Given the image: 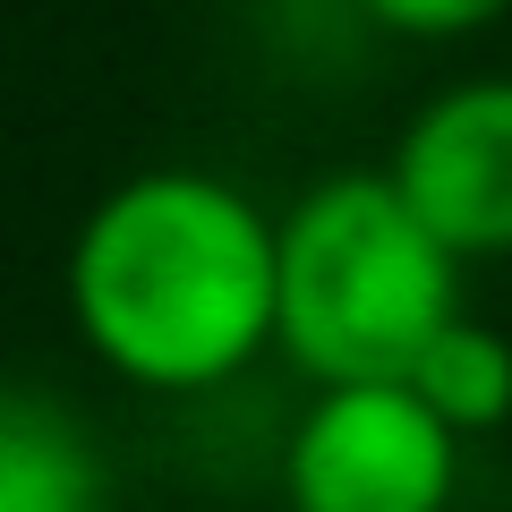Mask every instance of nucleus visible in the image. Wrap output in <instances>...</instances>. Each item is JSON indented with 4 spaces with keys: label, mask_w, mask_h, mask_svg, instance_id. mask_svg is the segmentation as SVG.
I'll return each mask as SVG.
<instances>
[{
    "label": "nucleus",
    "mask_w": 512,
    "mask_h": 512,
    "mask_svg": "<svg viewBox=\"0 0 512 512\" xmlns=\"http://www.w3.org/2000/svg\"><path fill=\"white\" fill-rule=\"evenodd\" d=\"M461 487V436L410 384H316L282 453L291 512H444Z\"/></svg>",
    "instance_id": "obj_3"
},
{
    "label": "nucleus",
    "mask_w": 512,
    "mask_h": 512,
    "mask_svg": "<svg viewBox=\"0 0 512 512\" xmlns=\"http://www.w3.org/2000/svg\"><path fill=\"white\" fill-rule=\"evenodd\" d=\"M0 512H111L94 427L43 384H0Z\"/></svg>",
    "instance_id": "obj_5"
},
{
    "label": "nucleus",
    "mask_w": 512,
    "mask_h": 512,
    "mask_svg": "<svg viewBox=\"0 0 512 512\" xmlns=\"http://www.w3.org/2000/svg\"><path fill=\"white\" fill-rule=\"evenodd\" d=\"M453 316L461 256L384 171H342L282 214L274 350H291L316 384H402Z\"/></svg>",
    "instance_id": "obj_2"
},
{
    "label": "nucleus",
    "mask_w": 512,
    "mask_h": 512,
    "mask_svg": "<svg viewBox=\"0 0 512 512\" xmlns=\"http://www.w3.org/2000/svg\"><path fill=\"white\" fill-rule=\"evenodd\" d=\"M402 384L419 393L427 410H436L444 427H453L461 444H470V436H487V427L512 419V342L461 308L453 325L419 350V367H410Z\"/></svg>",
    "instance_id": "obj_6"
},
{
    "label": "nucleus",
    "mask_w": 512,
    "mask_h": 512,
    "mask_svg": "<svg viewBox=\"0 0 512 512\" xmlns=\"http://www.w3.org/2000/svg\"><path fill=\"white\" fill-rule=\"evenodd\" d=\"M282 222L222 171L163 163L120 180L69 239V316L111 376L214 393L274 342Z\"/></svg>",
    "instance_id": "obj_1"
},
{
    "label": "nucleus",
    "mask_w": 512,
    "mask_h": 512,
    "mask_svg": "<svg viewBox=\"0 0 512 512\" xmlns=\"http://www.w3.org/2000/svg\"><path fill=\"white\" fill-rule=\"evenodd\" d=\"M384 180L461 265L512 256V77H461L419 103Z\"/></svg>",
    "instance_id": "obj_4"
},
{
    "label": "nucleus",
    "mask_w": 512,
    "mask_h": 512,
    "mask_svg": "<svg viewBox=\"0 0 512 512\" xmlns=\"http://www.w3.org/2000/svg\"><path fill=\"white\" fill-rule=\"evenodd\" d=\"M512 0H367V18L393 26V35L410 43H453V35H478V26H495Z\"/></svg>",
    "instance_id": "obj_7"
}]
</instances>
